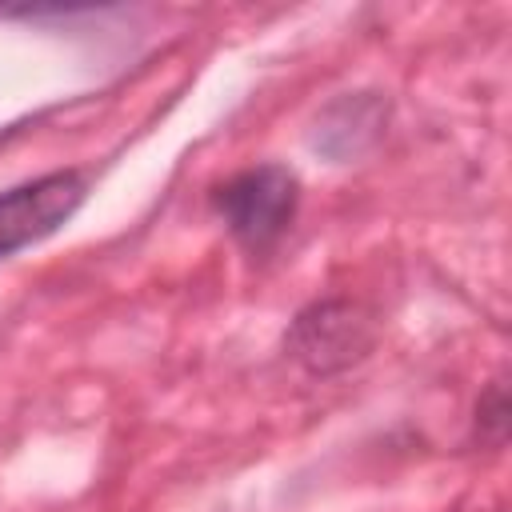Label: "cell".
<instances>
[{"label":"cell","instance_id":"1","mask_svg":"<svg viewBox=\"0 0 512 512\" xmlns=\"http://www.w3.org/2000/svg\"><path fill=\"white\" fill-rule=\"evenodd\" d=\"M300 180L284 164H256L236 172L216 188V212L224 216L236 244L248 252H268L296 220Z\"/></svg>","mask_w":512,"mask_h":512},{"label":"cell","instance_id":"2","mask_svg":"<svg viewBox=\"0 0 512 512\" xmlns=\"http://www.w3.org/2000/svg\"><path fill=\"white\" fill-rule=\"evenodd\" d=\"M84 192H88V180L76 168L48 172L0 192V260L52 236L80 208Z\"/></svg>","mask_w":512,"mask_h":512},{"label":"cell","instance_id":"3","mask_svg":"<svg viewBox=\"0 0 512 512\" xmlns=\"http://www.w3.org/2000/svg\"><path fill=\"white\" fill-rule=\"evenodd\" d=\"M372 344V324L360 308L344 300H320L304 308L288 332V352L308 372H336L352 360H360Z\"/></svg>","mask_w":512,"mask_h":512},{"label":"cell","instance_id":"4","mask_svg":"<svg viewBox=\"0 0 512 512\" xmlns=\"http://www.w3.org/2000/svg\"><path fill=\"white\" fill-rule=\"evenodd\" d=\"M504 412H508L504 388H492V392L480 400V408H476V424H480V420L492 424V440H500V436H504Z\"/></svg>","mask_w":512,"mask_h":512}]
</instances>
